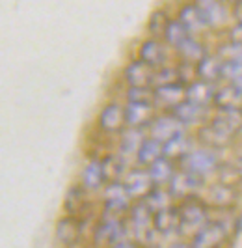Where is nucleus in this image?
<instances>
[{"mask_svg":"<svg viewBox=\"0 0 242 248\" xmlns=\"http://www.w3.org/2000/svg\"><path fill=\"white\" fill-rule=\"evenodd\" d=\"M242 129V110L227 108V110H218V114L203 125L197 131L199 142L211 149H218L227 146L233 137Z\"/></svg>","mask_w":242,"mask_h":248,"instance_id":"nucleus-1","label":"nucleus"},{"mask_svg":"<svg viewBox=\"0 0 242 248\" xmlns=\"http://www.w3.org/2000/svg\"><path fill=\"white\" fill-rule=\"evenodd\" d=\"M177 207V217H179V228H177V235L181 239H190V237L201 230L211 218H209V207L203 200L186 198L181 200L179 203H175Z\"/></svg>","mask_w":242,"mask_h":248,"instance_id":"nucleus-2","label":"nucleus"},{"mask_svg":"<svg viewBox=\"0 0 242 248\" xmlns=\"http://www.w3.org/2000/svg\"><path fill=\"white\" fill-rule=\"evenodd\" d=\"M127 237H129V232H127L125 218L99 217V220L91 230V245L93 248H112Z\"/></svg>","mask_w":242,"mask_h":248,"instance_id":"nucleus-3","label":"nucleus"},{"mask_svg":"<svg viewBox=\"0 0 242 248\" xmlns=\"http://www.w3.org/2000/svg\"><path fill=\"white\" fill-rule=\"evenodd\" d=\"M101 198H103L101 217L125 218L131 205H133V200L129 198V194H127L121 181H108L105 185V188L101 190Z\"/></svg>","mask_w":242,"mask_h":248,"instance_id":"nucleus-4","label":"nucleus"},{"mask_svg":"<svg viewBox=\"0 0 242 248\" xmlns=\"http://www.w3.org/2000/svg\"><path fill=\"white\" fill-rule=\"evenodd\" d=\"M181 170L186 172H192V174L199 175V177H205V175L216 172L218 166H220V155H218L216 149L211 148H194L181 162H179Z\"/></svg>","mask_w":242,"mask_h":248,"instance_id":"nucleus-5","label":"nucleus"},{"mask_svg":"<svg viewBox=\"0 0 242 248\" xmlns=\"http://www.w3.org/2000/svg\"><path fill=\"white\" fill-rule=\"evenodd\" d=\"M205 186V177H199V175L192 174V172H186V170H177L175 175L171 177V181L168 183V188L171 198L175 202H181L186 198H196L197 192Z\"/></svg>","mask_w":242,"mask_h":248,"instance_id":"nucleus-6","label":"nucleus"},{"mask_svg":"<svg viewBox=\"0 0 242 248\" xmlns=\"http://www.w3.org/2000/svg\"><path fill=\"white\" fill-rule=\"evenodd\" d=\"M82 233H84V222L82 218L76 217L63 215L54 226V239L61 248H76L82 241Z\"/></svg>","mask_w":242,"mask_h":248,"instance_id":"nucleus-7","label":"nucleus"},{"mask_svg":"<svg viewBox=\"0 0 242 248\" xmlns=\"http://www.w3.org/2000/svg\"><path fill=\"white\" fill-rule=\"evenodd\" d=\"M229 235L227 226L220 220H209V222L197 230L192 237H190V245L192 248H220L226 239Z\"/></svg>","mask_w":242,"mask_h":248,"instance_id":"nucleus-8","label":"nucleus"},{"mask_svg":"<svg viewBox=\"0 0 242 248\" xmlns=\"http://www.w3.org/2000/svg\"><path fill=\"white\" fill-rule=\"evenodd\" d=\"M121 183L125 186L129 198L133 202H140L144 200L153 188V181H151V175L147 172V168H140V166H134V168H129L125 177L121 179Z\"/></svg>","mask_w":242,"mask_h":248,"instance_id":"nucleus-9","label":"nucleus"},{"mask_svg":"<svg viewBox=\"0 0 242 248\" xmlns=\"http://www.w3.org/2000/svg\"><path fill=\"white\" fill-rule=\"evenodd\" d=\"M145 131H147V137L155 138L160 144H164V142L171 140L173 137L184 133L186 129L175 120V116L171 112H162V114H157L151 120V124L147 125Z\"/></svg>","mask_w":242,"mask_h":248,"instance_id":"nucleus-10","label":"nucleus"},{"mask_svg":"<svg viewBox=\"0 0 242 248\" xmlns=\"http://www.w3.org/2000/svg\"><path fill=\"white\" fill-rule=\"evenodd\" d=\"M97 125H99V131L105 135H120L127 127L125 125V107L120 105L118 101L106 103L99 112Z\"/></svg>","mask_w":242,"mask_h":248,"instance_id":"nucleus-11","label":"nucleus"},{"mask_svg":"<svg viewBox=\"0 0 242 248\" xmlns=\"http://www.w3.org/2000/svg\"><path fill=\"white\" fill-rule=\"evenodd\" d=\"M184 88L182 82H171V84H162V86L153 88V105L155 108L162 110H173L181 101H184Z\"/></svg>","mask_w":242,"mask_h":248,"instance_id":"nucleus-12","label":"nucleus"},{"mask_svg":"<svg viewBox=\"0 0 242 248\" xmlns=\"http://www.w3.org/2000/svg\"><path fill=\"white\" fill-rule=\"evenodd\" d=\"M123 78L129 88H153V78H155V69L149 67L142 60H133L125 65L123 69Z\"/></svg>","mask_w":242,"mask_h":248,"instance_id":"nucleus-13","label":"nucleus"},{"mask_svg":"<svg viewBox=\"0 0 242 248\" xmlns=\"http://www.w3.org/2000/svg\"><path fill=\"white\" fill-rule=\"evenodd\" d=\"M138 60H142V62L147 63L153 69H158V67L166 65V62H168L166 43L160 41L158 37L145 39L144 43L140 45V50H138Z\"/></svg>","mask_w":242,"mask_h":248,"instance_id":"nucleus-14","label":"nucleus"},{"mask_svg":"<svg viewBox=\"0 0 242 248\" xmlns=\"http://www.w3.org/2000/svg\"><path fill=\"white\" fill-rule=\"evenodd\" d=\"M212 103L218 107V110H227V108L242 110V78L218 88L214 92Z\"/></svg>","mask_w":242,"mask_h":248,"instance_id":"nucleus-15","label":"nucleus"},{"mask_svg":"<svg viewBox=\"0 0 242 248\" xmlns=\"http://www.w3.org/2000/svg\"><path fill=\"white\" fill-rule=\"evenodd\" d=\"M194 6L199 10L207 28H220L229 19V13L222 0H194Z\"/></svg>","mask_w":242,"mask_h":248,"instance_id":"nucleus-16","label":"nucleus"},{"mask_svg":"<svg viewBox=\"0 0 242 248\" xmlns=\"http://www.w3.org/2000/svg\"><path fill=\"white\" fill-rule=\"evenodd\" d=\"M88 190L80 183L71 185L67 188L65 196H63V211L69 217H76V218H84L86 211L90 207V200H88Z\"/></svg>","mask_w":242,"mask_h":248,"instance_id":"nucleus-17","label":"nucleus"},{"mask_svg":"<svg viewBox=\"0 0 242 248\" xmlns=\"http://www.w3.org/2000/svg\"><path fill=\"white\" fill-rule=\"evenodd\" d=\"M106 175L103 170V162L99 157H93L84 164L80 172V185L84 186L88 192H101L106 185Z\"/></svg>","mask_w":242,"mask_h":248,"instance_id":"nucleus-18","label":"nucleus"},{"mask_svg":"<svg viewBox=\"0 0 242 248\" xmlns=\"http://www.w3.org/2000/svg\"><path fill=\"white\" fill-rule=\"evenodd\" d=\"M207 207H218V209H229L237 202V186L226 185V183H214L207 188L205 200Z\"/></svg>","mask_w":242,"mask_h":248,"instance_id":"nucleus-19","label":"nucleus"},{"mask_svg":"<svg viewBox=\"0 0 242 248\" xmlns=\"http://www.w3.org/2000/svg\"><path fill=\"white\" fill-rule=\"evenodd\" d=\"M155 105H136V103H127L125 105V125L127 127H136V129H147L151 120L157 116Z\"/></svg>","mask_w":242,"mask_h":248,"instance_id":"nucleus-20","label":"nucleus"},{"mask_svg":"<svg viewBox=\"0 0 242 248\" xmlns=\"http://www.w3.org/2000/svg\"><path fill=\"white\" fill-rule=\"evenodd\" d=\"M147 137L145 129H136V127H125L120 133V142H118V153L123 159H131L136 155L140 144Z\"/></svg>","mask_w":242,"mask_h":248,"instance_id":"nucleus-21","label":"nucleus"},{"mask_svg":"<svg viewBox=\"0 0 242 248\" xmlns=\"http://www.w3.org/2000/svg\"><path fill=\"white\" fill-rule=\"evenodd\" d=\"M169 112L175 116V120H177L184 129H186V127H192V125L201 124L207 116L205 107L194 105V103H190V101H186V99L181 101L173 110H169Z\"/></svg>","mask_w":242,"mask_h":248,"instance_id":"nucleus-22","label":"nucleus"},{"mask_svg":"<svg viewBox=\"0 0 242 248\" xmlns=\"http://www.w3.org/2000/svg\"><path fill=\"white\" fill-rule=\"evenodd\" d=\"M177 228H179V217L175 205L153 213V232L158 237L177 235Z\"/></svg>","mask_w":242,"mask_h":248,"instance_id":"nucleus-23","label":"nucleus"},{"mask_svg":"<svg viewBox=\"0 0 242 248\" xmlns=\"http://www.w3.org/2000/svg\"><path fill=\"white\" fill-rule=\"evenodd\" d=\"M192 149V138L188 137L186 131H184V133H181V135H177V137H173L171 140L162 144V155L169 161L179 164Z\"/></svg>","mask_w":242,"mask_h":248,"instance_id":"nucleus-24","label":"nucleus"},{"mask_svg":"<svg viewBox=\"0 0 242 248\" xmlns=\"http://www.w3.org/2000/svg\"><path fill=\"white\" fill-rule=\"evenodd\" d=\"M214 92H216L214 84H209V82H203V80L196 78V80H192L190 84H186V88H184V99L207 108L209 103H212Z\"/></svg>","mask_w":242,"mask_h":248,"instance_id":"nucleus-25","label":"nucleus"},{"mask_svg":"<svg viewBox=\"0 0 242 248\" xmlns=\"http://www.w3.org/2000/svg\"><path fill=\"white\" fill-rule=\"evenodd\" d=\"M196 69V77L197 80H203L209 84H216L218 80L222 78V60L218 56L207 54L203 56L199 62L194 65Z\"/></svg>","mask_w":242,"mask_h":248,"instance_id":"nucleus-26","label":"nucleus"},{"mask_svg":"<svg viewBox=\"0 0 242 248\" xmlns=\"http://www.w3.org/2000/svg\"><path fill=\"white\" fill-rule=\"evenodd\" d=\"M179 168H177V162L169 161L164 155L157 159L151 166H147V172L151 175V181L155 186H168V183L171 181V177L175 175Z\"/></svg>","mask_w":242,"mask_h":248,"instance_id":"nucleus-27","label":"nucleus"},{"mask_svg":"<svg viewBox=\"0 0 242 248\" xmlns=\"http://www.w3.org/2000/svg\"><path fill=\"white\" fill-rule=\"evenodd\" d=\"M160 157H162V144L155 138L145 137L138 151H136V155H134V161H136V166L147 168Z\"/></svg>","mask_w":242,"mask_h":248,"instance_id":"nucleus-28","label":"nucleus"},{"mask_svg":"<svg viewBox=\"0 0 242 248\" xmlns=\"http://www.w3.org/2000/svg\"><path fill=\"white\" fill-rule=\"evenodd\" d=\"M177 19H179V23L186 28V32H188L190 36L199 34V32H203V30L207 28L205 21H203V17H201V13H199V10H197L194 4L182 6Z\"/></svg>","mask_w":242,"mask_h":248,"instance_id":"nucleus-29","label":"nucleus"},{"mask_svg":"<svg viewBox=\"0 0 242 248\" xmlns=\"http://www.w3.org/2000/svg\"><path fill=\"white\" fill-rule=\"evenodd\" d=\"M175 50H177V54L181 56L182 62L192 63V65H196L203 56H207V50H205V47H203V43L197 41L194 36L186 37Z\"/></svg>","mask_w":242,"mask_h":248,"instance_id":"nucleus-30","label":"nucleus"},{"mask_svg":"<svg viewBox=\"0 0 242 248\" xmlns=\"http://www.w3.org/2000/svg\"><path fill=\"white\" fill-rule=\"evenodd\" d=\"M103 170L106 175V181H121L127 174V159H123L120 153H110L101 159Z\"/></svg>","mask_w":242,"mask_h":248,"instance_id":"nucleus-31","label":"nucleus"},{"mask_svg":"<svg viewBox=\"0 0 242 248\" xmlns=\"http://www.w3.org/2000/svg\"><path fill=\"white\" fill-rule=\"evenodd\" d=\"M144 202L153 213L162 211V209H168V207L175 205V200L171 198V194H169V190L166 186H155L144 198Z\"/></svg>","mask_w":242,"mask_h":248,"instance_id":"nucleus-32","label":"nucleus"},{"mask_svg":"<svg viewBox=\"0 0 242 248\" xmlns=\"http://www.w3.org/2000/svg\"><path fill=\"white\" fill-rule=\"evenodd\" d=\"M188 36H190V34H188L186 28L179 23V19H169L168 25H166V30H164V34H162V39H164V43H166L168 47L177 49Z\"/></svg>","mask_w":242,"mask_h":248,"instance_id":"nucleus-33","label":"nucleus"},{"mask_svg":"<svg viewBox=\"0 0 242 248\" xmlns=\"http://www.w3.org/2000/svg\"><path fill=\"white\" fill-rule=\"evenodd\" d=\"M127 103L136 105H153V88H127Z\"/></svg>","mask_w":242,"mask_h":248,"instance_id":"nucleus-34","label":"nucleus"},{"mask_svg":"<svg viewBox=\"0 0 242 248\" xmlns=\"http://www.w3.org/2000/svg\"><path fill=\"white\" fill-rule=\"evenodd\" d=\"M168 15L162 12V10H157V12L151 13L149 17V23H147V30L151 32L153 37H162L164 30H166V25H168Z\"/></svg>","mask_w":242,"mask_h":248,"instance_id":"nucleus-35","label":"nucleus"},{"mask_svg":"<svg viewBox=\"0 0 242 248\" xmlns=\"http://www.w3.org/2000/svg\"><path fill=\"white\" fill-rule=\"evenodd\" d=\"M171 82H181V80H179V71H177V67H168V65H162V67L155 69L153 88L162 86V84H171Z\"/></svg>","mask_w":242,"mask_h":248,"instance_id":"nucleus-36","label":"nucleus"},{"mask_svg":"<svg viewBox=\"0 0 242 248\" xmlns=\"http://www.w3.org/2000/svg\"><path fill=\"white\" fill-rule=\"evenodd\" d=\"M112 248H144L140 243H136V241H133V239H123V241H120L118 245H114Z\"/></svg>","mask_w":242,"mask_h":248,"instance_id":"nucleus-37","label":"nucleus"},{"mask_svg":"<svg viewBox=\"0 0 242 248\" xmlns=\"http://www.w3.org/2000/svg\"><path fill=\"white\" fill-rule=\"evenodd\" d=\"M233 17H235V21L242 25V0H239L237 4H235V8H233Z\"/></svg>","mask_w":242,"mask_h":248,"instance_id":"nucleus-38","label":"nucleus"},{"mask_svg":"<svg viewBox=\"0 0 242 248\" xmlns=\"http://www.w3.org/2000/svg\"><path fill=\"white\" fill-rule=\"evenodd\" d=\"M168 248H192V245H190V241H186V239H177V241L169 243Z\"/></svg>","mask_w":242,"mask_h":248,"instance_id":"nucleus-39","label":"nucleus"},{"mask_svg":"<svg viewBox=\"0 0 242 248\" xmlns=\"http://www.w3.org/2000/svg\"><path fill=\"white\" fill-rule=\"evenodd\" d=\"M224 2H233V4H237L239 0H224Z\"/></svg>","mask_w":242,"mask_h":248,"instance_id":"nucleus-40","label":"nucleus"}]
</instances>
